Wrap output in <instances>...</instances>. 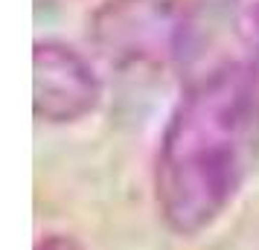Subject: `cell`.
Wrapping results in <instances>:
<instances>
[{
	"label": "cell",
	"mask_w": 259,
	"mask_h": 250,
	"mask_svg": "<svg viewBox=\"0 0 259 250\" xmlns=\"http://www.w3.org/2000/svg\"><path fill=\"white\" fill-rule=\"evenodd\" d=\"M259 152V64L227 61L192 82L160 137L154 201L178 236H198L233 204Z\"/></svg>",
	"instance_id": "cell-1"
},
{
	"label": "cell",
	"mask_w": 259,
	"mask_h": 250,
	"mask_svg": "<svg viewBox=\"0 0 259 250\" xmlns=\"http://www.w3.org/2000/svg\"><path fill=\"white\" fill-rule=\"evenodd\" d=\"M187 0H102L91 15V41L117 67L166 64L189 47Z\"/></svg>",
	"instance_id": "cell-2"
},
{
	"label": "cell",
	"mask_w": 259,
	"mask_h": 250,
	"mask_svg": "<svg viewBox=\"0 0 259 250\" xmlns=\"http://www.w3.org/2000/svg\"><path fill=\"white\" fill-rule=\"evenodd\" d=\"M102 82L79 49L38 41L32 49V111L41 122L67 125L96 111Z\"/></svg>",
	"instance_id": "cell-3"
},
{
	"label": "cell",
	"mask_w": 259,
	"mask_h": 250,
	"mask_svg": "<svg viewBox=\"0 0 259 250\" xmlns=\"http://www.w3.org/2000/svg\"><path fill=\"white\" fill-rule=\"evenodd\" d=\"M35 250H82L79 247V241L70 236H64V233H50L47 238H41L38 241Z\"/></svg>",
	"instance_id": "cell-4"
}]
</instances>
